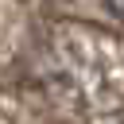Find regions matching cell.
Returning a JSON list of instances; mask_svg holds the SVG:
<instances>
[{"label":"cell","instance_id":"6da1fadb","mask_svg":"<svg viewBox=\"0 0 124 124\" xmlns=\"http://www.w3.org/2000/svg\"><path fill=\"white\" fill-rule=\"evenodd\" d=\"M105 4H108V8L116 12V16H124V0H105Z\"/></svg>","mask_w":124,"mask_h":124}]
</instances>
